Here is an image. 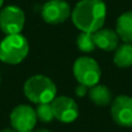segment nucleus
I'll return each instance as SVG.
<instances>
[{
    "mask_svg": "<svg viewBox=\"0 0 132 132\" xmlns=\"http://www.w3.org/2000/svg\"><path fill=\"white\" fill-rule=\"evenodd\" d=\"M29 52V43L21 34L7 35L0 43V60L9 65L20 64Z\"/></svg>",
    "mask_w": 132,
    "mask_h": 132,
    "instance_id": "nucleus-3",
    "label": "nucleus"
},
{
    "mask_svg": "<svg viewBox=\"0 0 132 132\" xmlns=\"http://www.w3.org/2000/svg\"><path fill=\"white\" fill-rule=\"evenodd\" d=\"M77 45L82 52H92L95 50L96 44L95 39H94V34L93 32H84L78 36L77 39Z\"/></svg>",
    "mask_w": 132,
    "mask_h": 132,
    "instance_id": "nucleus-14",
    "label": "nucleus"
},
{
    "mask_svg": "<svg viewBox=\"0 0 132 132\" xmlns=\"http://www.w3.org/2000/svg\"><path fill=\"white\" fill-rule=\"evenodd\" d=\"M111 116L118 125L132 128V97L117 96L111 103Z\"/></svg>",
    "mask_w": 132,
    "mask_h": 132,
    "instance_id": "nucleus-9",
    "label": "nucleus"
},
{
    "mask_svg": "<svg viewBox=\"0 0 132 132\" xmlns=\"http://www.w3.org/2000/svg\"><path fill=\"white\" fill-rule=\"evenodd\" d=\"M36 111L27 104H20L13 109L11 114V124L18 132L32 131L36 125Z\"/></svg>",
    "mask_w": 132,
    "mask_h": 132,
    "instance_id": "nucleus-6",
    "label": "nucleus"
},
{
    "mask_svg": "<svg viewBox=\"0 0 132 132\" xmlns=\"http://www.w3.org/2000/svg\"><path fill=\"white\" fill-rule=\"evenodd\" d=\"M2 4H4V0H0V7L2 6Z\"/></svg>",
    "mask_w": 132,
    "mask_h": 132,
    "instance_id": "nucleus-19",
    "label": "nucleus"
},
{
    "mask_svg": "<svg viewBox=\"0 0 132 132\" xmlns=\"http://www.w3.org/2000/svg\"><path fill=\"white\" fill-rule=\"evenodd\" d=\"M94 39L96 46L104 51H112L118 48V34L109 28H101L100 30L94 32Z\"/></svg>",
    "mask_w": 132,
    "mask_h": 132,
    "instance_id": "nucleus-10",
    "label": "nucleus"
},
{
    "mask_svg": "<svg viewBox=\"0 0 132 132\" xmlns=\"http://www.w3.org/2000/svg\"><path fill=\"white\" fill-rule=\"evenodd\" d=\"M24 20V13L20 7L7 6L0 13V29L6 35L21 34Z\"/></svg>",
    "mask_w": 132,
    "mask_h": 132,
    "instance_id": "nucleus-5",
    "label": "nucleus"
},
{
    "mask_svg": "<svg viewBox=\"0 0 132 132\" xmlns=\"http://www.w3.org/2000/svg\"><path fill=\"white\" fill-rule=\"evenodd\" d=\"M1 132H18V131H15L14 129H5V130H2Z\"/></svg>",
    "mask_w": 132,
    "mask_h": 132,
    "instance_id": "nucleus-17",
    "label": "nucleus"
},
{
    "mask_svg": "<svg viewBox=\"0 0 132 132\" xmlns=\"http://www.w3.org/2000/svg\"><path fill=\"white\" fill-rule=\"evenodd\" d=\"M71 13V7L65 0H49L42 7V18L51 24L63 23Z\"/></svg>",
    "mask_w": 132,
    "mask_h": 132,
    "instance_id": "nucleus-8",
    "label": "nucleus"
},
{
    "mask_svg": "<svg viewBox=\"0 0 132 132\" xmlns=\"http://www.w3.org/2000/svg\"><path fill=\"white\" fill-rule=\"evenodd\" d=\"M28 132H35V131H34V130H32V131H28Z\"/></svg>",
    "mask_w": 132,
    "mask_h": 132,
    "instance_id": "nucleus-20",
    "label": "nucleus"
},
{
    "mask_svg": "<svg viewBox=\"0 0 132 132\" xmlns=\"http://www.w3.org/2000/svg\"><path fill=\"white\" fill-rule=\"evenodd\" d=\"M116 32L125 43H132V11L125 12L118 18Z\"/></svg>",
    "mask_w": 132,
    "mask_h": 132,
    "instance_id": "nucleus-11",
    "label": "nucleus"
},
{
    "mask_svg": "<svg viewBox=\"0 0 132 132\" xmlns=\"http://www.w3.org/2000/svg\"><path fill=\"white\" fill-rule=\"evenodd\" d=\"M87 88H88V87H86L85 85L79 84L78 85V87L75 88V94H77L78 96H84L85 94L87 93Z\"/></svg>",
    "mask_w": 132,
    "mask_h": 132,
    "instance_id": "nucleus-16",
    "label": "nucleus"
},
{
    "mask_svg": "<svg viewBox=\"0 0 132 132\" xmlns=\"http://www.w3.org/2000/svg\"><path fill=\"white\" fill-rule=\"evenodd\" d=\"M114 63L122 68L132 66V43H125L116 49Z\"/></svg>",
    "mask_w": 132,
    "mask_h": 132,
    "instance_id": "nucleus-13",
    "label": "nucleus"
},
{
    "mask_svg": "<svg viewBox=\"0 0 132 132\" xmlns=\"http://www.w3.org/2000/svg\"><path fill=\"white\" fill-rule=\"evenodd\" d=\"M73 74L78 82L86 87H93L101 79V68L97 62L90 57H80L74 62Z\"/></svg>",
    "mask_w": 132,
    "mask_h": 132,
    "instance_id": "nucleus-4",
    "label": "nucleus"
},
{
    "mask_svg": "<svg viewBox=\"0 0 132 132\" xmlns=\"http://www.w3.org/2000/svg\"><path fill=\"white\" fill-rule=\"evenodd\" d=\"M35 132H52L50 130H46V129H39V130H36Z\"/></svg>",
    "mask_w": 132,
    "mask_h": 132,
    "instance_id": "nucleus-18",
    "label": "nucleus"
},
{
    "mask_svg": "<svg viewBox=\"0 0 132 132\" xmlns=\"http://www.w3.org/2000/svg\"><path fill=\"white\" fill-rule=\"evenodd\" d=\"M107 7L103 0H80L71 13L72 22L80 31L96 32L103 27Z\"/></svg>",
    "mask_w": 132,
    "mask_h": 132,
    "instance_id": "nucleus-1",
    "label": "nucleus"
},
{
    "mask_svg": "<svg viewBox=\"0 0 132 132\" xmlns=\"http://www.w3.org/2000/svg\"><path fill=\"white\" fill-rule=\"evenodd\" d=\"M26 97L32 103H50L57 94V87L50 78L42 74L30 77L23 86Z\"/></svg>",
    "mask_w": 132,
    "mask_h": 132,
    "instance_id": "nucleus-2",
    "label": "nucleus"
},
{
    "mask_svg": "<svg viewBox=\"0 0 132 132\" xmlns=\"http://www.w3.org/2000/svg\"><path fill=\"white\" fill-rule=\"evenodd\" d=\"M53 116L62 123H72L79 115V108L73 98L68 96H56L51 102Z\"/></svg>",
    "mask_w": 132,
    "mask_h": 132,
    "instance_id": "nucleus-7",
    "label": "nucleus"
},
{
    "mask_svg": "<svg viewBox=\"0 0 132 132\" xmlns=\"http://www.w3.org/2000/svg\"><path fill=\"white\" fill-rule=\"evenodd\" d=\"M35 111H36L37 119H39V121L43 122V123H50V122H52L53 118H55L51 102L37 104V108L35 109Z\"/></svg>",
    "mask_w": 132,
    "mask_h": 132,
    "instance_id": "nucleus-15",
    "label": "nucleus"
},
{
    "mask_svg": "<svg viewBox=\"0 0 132 132\" xmlns=\"http://www.w3.org/2000/svg\"><path fill=\"white\" fill-rule=\"evenodd\" d=\"M89 97L97 105H108L111 103V92L104 85H95L89 89Z\"/></svg>",
    "mask_w": 132,
    "mask_h": 132,
    "instance_id": "nucleus-12",
    "label": "nucleus"
}]
</instances>
